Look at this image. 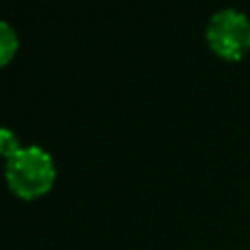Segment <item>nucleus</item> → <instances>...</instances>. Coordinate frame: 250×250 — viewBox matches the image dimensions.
Segmentation results:
<instances>
[{
    "instance_id": "nucleus-1",
    "label": "nucleus",
    "mask_w": 250,
    "mask_h": 250,
    "mask_svg": "<svg viewBox=\"0 0 250 250\" xmlns=\"http://www.w3.org/2000/svg\"><path fill=\"white\" fill-rule=\"evenodd\" d=\"M57 165L53 154L42 145H24L4 160V182L20 200L44 198L55 187Z\"/></svg>"
},
{
    "instance_id": "nucleus-2",
    "label": "nucleus",
    "mask_w": 250,
    "mask_h": 250,
    "mask_svg": "<svg viewBox=\"0 0 250 250\" xmlns=\"http://www.w3.org/2000/svg\"><path fill=\"white\" fill-rule=\"evenodd\" d=\"M204 38L217 57L237 62L250 51V18L242 9L222 7L208 18Z\"/></svg>"
},
{
    "instance_id": "nucleus-3",
    "label": "nucleus",
    "mask_w": 250,
    "mask_h": 250,
    "mask_svg": "<svg viewBox=\"0 0 250 250\" xmlns=\"http://www.w3.org/2000/svg\"><path fill=\"white\" fill-rule=\"evenodd\" d=\"M20 48V35L9 20L0 18V66H7Z\"/></svg>"
},
{
    "instance_id": "nucleus-4",
    "label": "nucleus",
    "mask_w": 250,
    "mask_h": 250,
    "mask_svg": "<svg viewBox=\"0 0 250 250\" xmlns=\"http://www.w3.org/2000/svg\"><path fill=\"white\" fill-rule=\"evenodd\" d=\"M22 147L24 145H22V141H20L16 129L2 125V127H0V156L7 160V158H11L13 154H18Z\"/></svg>"
}]
</instances>
